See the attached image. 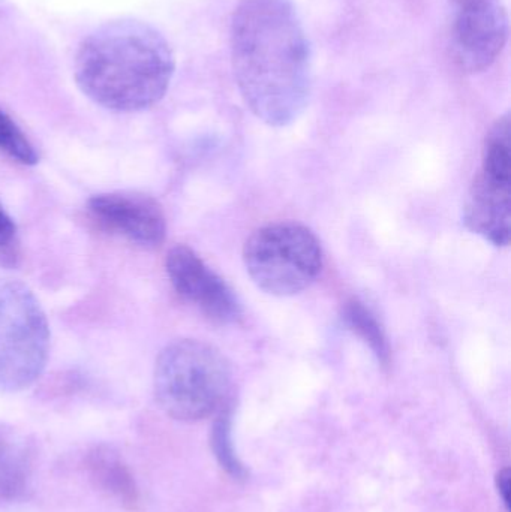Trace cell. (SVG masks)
Instances as JSON below:
<instances>
[{
    "mask_svg": "<svg viewBox=\"0 0 511 512\" xmlns=\"http://www.w3.org/2000/svg\"><path fill=\"white\" fill-rule=\"evenodd\" d=\"M0 153L23 165H35L39 161L29 138L3 110H0Z\"/></svg>",
    "mask_w": 511,
    "mask_h": 512,
    "instance_id": "15",
    "label": "cell"
},
{
    "mask_svg": "<svg viewBox=\"0 0 511 512\" xmlns=\"http://www.w3.org/2000/svg\"><path fill=\"white\" fill-rule=\"evenodd\" d=\"M173 50L149 24L120 20L90 33L75 57V80L95 104L119 113L158 104L173 80Z\"/></svg>",
    "mask_w": 511,
    "mask_h": 512,
    "instance_id": "2",
    "label": "cell"
},
{
    "mask_svg": "<svg viewBox=\"0 0 511 512\" xmlns=\"http://www.w3.org/2000/svg\"><path fill=\"white\" fill-rule=\"evenodd\" d=\"M165 270L177 294L209 321L230 325L242 318V304L236 292L188 246H174L168 252Z\"/></svg>",
    "mask_w": 511,
    "mask_h": 512,
    "instance_id": "7",
    "label": "cell"
},
{
    "mask_svg": "<svg viewBox=\"0 0 511 512\" xmlns=\"http://www.w3.org/2000/svg\"><path fill=\"white\" fill-rule=\"evenodd\" d=\"M15 240H17V227L0 204V254L11 251Z\"/></svg>",
    "mask_w": 511,
    "mask_h": 512,
    "instance_id": "16",
    "label": "cell"
},
{
    "mask_svg": "<svg viewBox=\"0 0 511 512\" xmlns=\"http://www.w3.org/2000/svg\"><path fill=\"white\" fill-rule=\"evenodd\" d=\"M230 387V364L209 343L176 340L156 358V402L174 420L194 423L210 417L225 405Z\"/></svg>",
    "mask_w": 511,
    "mask_h": 512,
    "instance_id": "3",
    "label": "cell"
},
{
    "mask_svg": "<svg viewBox=\"0 0 511 512\" xmlns=\"http://www.w3.org/2000/svg\"><path fill=\"white\" fill-rule=\"evenodd\" d=\"M320 240L296 222H278L255 231L243 248L246 271L258 288L276 297L300 294L323 270Z\"/></svg>",
    "mask_w": 511,
    "mask_h": 512,
    "instance_id": "4",
    "label": "cell"
},
{
    "mask_svg": "<svg viewBox=\"0 0 511 512\" xmlns=\"http://www.w3.org/2000/svg\"><path fill=\"white\" fill-rule=\"evenodd\" d=\"M450 45L462 71L483 72L498 59L509 38L501 0H449Z\"/></svg>",
    "mask_w": 511,
    "mask_h": 512,
    "instance_id": "6",
    "label": "cell"
},
{
    "mask_svg": "<svg viewBox=\"0 0 511 512\" xmlns=\"http://www.w3.org/2000/svg\"><path fill=\"white\" fill-rule=\"evenodd\" d=\"M468 230L494 246H509L511 234V180L477 174L464 204Z\"/></svg>",
    "mask_w": 511,
    "mask_h": 512,
    "instance_id": "9",
    "label": "cell"
},
{
    "mask_svg": "<svg viewBox=\"0 0 511 512\" xmlns=\"http://www.w3.org/2000/svg\"><path fill=\"white\" fill-rule=\"evenodd\" d=\"M498 492H500L501 498H503L506 507H510V472L503 471L498 475Z\"/></svg>",
    "mask_w": 511,
    "mask_h": 512,
    "instance_id": "17",
    "label": "cell"
},
{
    "mask_svg": "<svg viewBox=\"0 0 511 512\" xmlns=\"http://www.w3.org/2000/svg\"><path fill=\"white\" fill-rule=\"evenodd\" d=\"M342 318H344L345 325L371 348L377 360L383 366H389V342H387L386 333H384L380 321L372 313V310L366 307L362 301L351 300L345 304Z\"/></svg>",
    "mask_w": 511,
    "mask_h": 512,
    "instance_id": "12",
    "label": "cell"
},
{
    "mask_svg": "<svg viewBox=\"0 0 511 512\" xmlns=\"http://www.w3.org/2000/svg\"><path fill=\"white\" fill-rule=\"evenodd\" d=\"M90 215L105 230L141 248H159L167 237V219L158 201L137 192H107L90 198Z\"/></svg>",
    "mask_w": 511,
    "mask_h": 512,
    "instance_id": "8",
    "label": "cell"
},
{
    "mask_svg": "<svg viewBox=\"0 0 511 512\" xmlns=\"http://www.w3.org/2000/svg\"><path fill=\"white\" fill-rule=\"evenodd\" d=\"M89 468L93 480L104 492L119 499L125 507H137L138 489L134 477L116 451L107 447L96 448L90 454Z\"/></svg>",
    "mask_w": 511,
    "mask_h": 512,
    "instance_id": "11",
    "label": "cell"
},
{
    "mask_svg": "<svg viewBox=\"0 0 511 512\" xmlns=\"http://www.w3.org/2000/svg\"><path fill=\"white\" fill-rule=\"evenodd\" d=\"M50 327L29 286L0 279V391L32 387L47 366Z\"/></svg>",
    "mask_w": 511,
    "mask_h": 512,
    "instance_id": "5",
    "label": "cell"
},
{
    "mask_svg": "<svg viewBox=\"0 0 511 512\" xmlns=\"http://www.w3.org/2000/svg\"><path fill=\"white\" fill-rule=\"evenodd\" d=\"M482 171L498 179L511 180L510 114L500 117L486 135Z\"/></svg>",
    "mask_w": 511,
    "mask_h": 512,
    "instance_id": "13",
    "label": "cell"
},
{
    "mask_svg": "<svg viewBox=\"0 0 511 512\" xmlns=\"http://www.w3.org/2000/svg\"><path fill=\"white\" fill-rule=\"evenodd\" d=\"M212 447L215 451L216 459L221 463L222 468L231 475V477L240 480L245 477V469L237 460L231 442V409L224 405L218 411L215 423L212 429Z\"/></svg>",
    "mask_w": 511,
    "mask_h": 512,
    "instance_id": "14",
    "label": "cell"
},
{
    "mask_svg": "<svg viewBox=\"0 0 511 512\" xmlns=\"http://www.w3.org/2000/svg\"><path fill=\"white\" fill-rule=\"evenodd\" d=\"M231 60L240 95L258 119L282 128L303 113L311 96V47L290 0H240Z\"/></svg>",
    "mask_w": 511,
    "mask_h": 512,
    "instance_id": "1",
    "label": "cell"
},
{
    "mask_svg": "<svg viewBox=\"0 0 511 512\" xmlns=\"http://www.w3.org/2000/svg\"><path fill=\"white\" fill-rule=\"evenodd\" d=\"M32 457L21 436L0 429V502L23 498L29 489Z\"/></svg>",
    "mask_w": 511,
    "mask_h": 512,
    "instance_id": "10",
    "label": "cell"
}]
</instances>
